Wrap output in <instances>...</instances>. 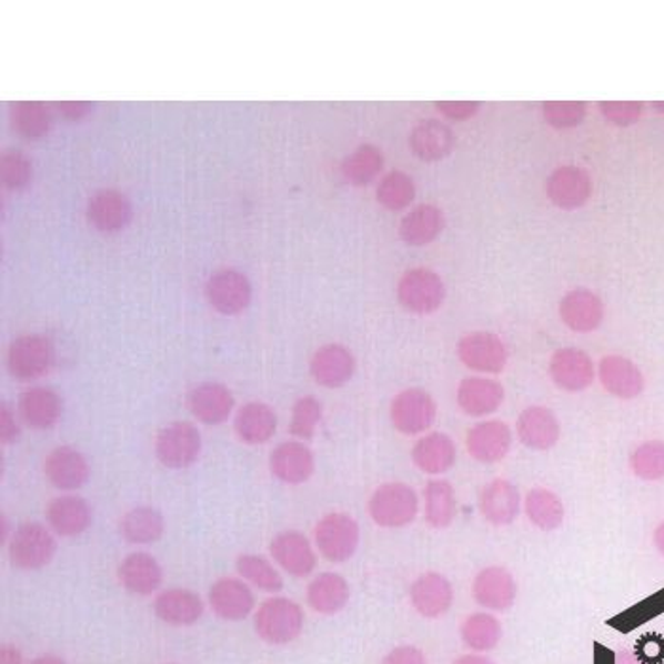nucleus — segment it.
I'll return each instance as SVG.
<instances>
[{"mask_svg":"<svg viewBox=\"0 0 664 664\" xmlns=\"http://www.w3.org/2000/svg\"><path fill=\"white\" fill-rule=\"evenodd\" d=\"M420 500L416 490L404 482H385L369 500V515L380 527L398 530L416 521Z\"/></svg>","mask_w":664,"mask_h":664,"instance_id":"nucleus-1","label":"nucleus"},{"mask_svg":"<svg viewBox=\"0 0 664 664\" xmlns=\"http://www.w3.org/2000/svg\"><path fill=\"white\" fill-rule=\"evenodd\" d=\"M254 628L266 644H291L304 628V612L293 600L274 596L259 607Z\"/></svg>","mask_w":664,"mask_h":664,"instance_id":"nucleus-2","label":"nucleus"},{"mask_svg":"<svg viewBox=\"0 0 664 664\" xmlns=\"http://www.w3.org/2000/svg\"><path fill=\"white\" fill-rule=\"evenodd\" d=\"M313 540L325 561L332 564H344L358 553L361 530L352 515L331 513L315 524Z\"/></svg>","mask_w":664,"mask_h":664,"instance_id":"nucleus-3","label":"nucleus"},{"mask_svg":"<svg viewBox=\"0 0 664 664\" xmlns=\"http://www.w3.org/2000/svg\"><path fill=\"white\" fill-rule=\"evenodd\" d=\"M56 363L52 340L42 334H23L8 348L7 365L13 379L31 382L47 376Z\"/></svg>","mask_w":664,"mask_h":664,"instance_id":"nucleus-4","label":"nucleus"},{"mask_svg":"<svg viewBox=\"0 0 664 664\" xmlns=\"http://www.w3.org/2000/svg\"><path fill=\"white\" fill-rule=\"evenodd\" d=\"M58 543L50 527L39 522L21 524L8 543V554L13 566L20 570H40L53 561Z\"/></svg>","mask_w":664,"mask_h":664,"instance_id":"nucleus-5","label":"nucleus"},{"mask_svg":"<svg viewBox=\"0 0 664 664\" xmlns=\"http://www.w3.org/2000/svg\"><path fill=\"white\" fill-rule=\"evenodd\" d=\"M401 306L417 315H430L443 306L446 286L441 275L430 268H412L398 283Z\"/></svg>","mask_w":664,"mask_h":664,"instance_id":"nucleus-6","label":"nucleus"},{"mask_svg":"<svg viewBox=\"0 0 664 664\" xmlns=\"http://www.w3.org/2000/svg\"><path fill=\"white\" fill-rule=\"evenodd\" d=\"M158 462L168 470H187L194 465L202 452V435L189 422H173L160 430L157 436Z\"/></svg>","mask_w":664,"mask_h":664,"instance_id":"nucleus-7","label":"nucleus"},{"mask_svg":"<svg viewBox=\"0 0 664 664\" xmlns=\"http://www.w3.org/2000/svg\"><path fill=\"white\" fill-rule=\"evenodd\" d=\"M393 427L403 435H422L435 424L436 403L431 393L420 388H409L398 393L390 406Z\"/></svg>","mask_w":664,"mask_h":664,"instance_id":"nucleus-8","label":"nucleus"},{"mask_svg":"<svg viewBox=\"0 0 664 664\" xmlns=\"http://www.w3.org/2000/svg\"><path fill=\"white\" fill-rule=\"evenodd\" d=\"M457 358L471 371L500 374L507 366V345L494 332H470L457 342Z\"/></svg>","mask_w":664,"mask_h":664,"instance_id":"nucleus-9","label":"nucleus"},{"mask_svg":"<svg viewBox=\"0 0 664 664\" xmlns=\"http://www.w3.org/2000/svg\"><path fill=\"white\" fill-rule=\"evenodd\" d=\"M549 374L559 390L580 393L596 379L593 359L580 348H561L549 361Z\"/></svg>","mask_w":664,"mask_h":664,"instance_id":"nucleus-10","label":"nucleus"},{"mask_svg":"<svg viewBox=\"0 0 664 664\" xmlns=\"http://www.w3.org/2000/svg\"><path fill=\"white\" fill-rule=\"evenodd\" d=\"M473 598L486 612H507L515 606L519 585L513 573L502 566H489L473 580Z\"/></svg>","mask_w":664,"mask_h":664,"instance_id":"nucleus-11","label":"nucleus"},{"mask_svg":"<svg viewBox=\"0 0 664 664\" xmlns=\"http://www.w3.org/2000/svg\"><path fill=\"white\" fill-rule=\"evenodd\" d=\"M205 296L222 315H238L251 304L253 286L238 270H221L209 278Z\"/></svg>","mask_w":664,"mask_h":664,"instance_id":"nucleus-12","label":"nucleus"},{"mask_svg":"<svg viewBox=\"0 0 664 664\" xmlns=\"http://www.w3.org/2000/svg\"><path fill=\"white\" fill-rule=\"evenodd\" d=\"M513 446V431L502 420H486L473 425L465 435V449L479 463L502 462Z\"/></svg>","mask_w":664,"mask_h":664,"instance_id":"nucleus-13","label":"nucleus"},{"mask_svg":"<svg viewBox=\"0 0 664 664\" xmlns=\"http://www.w3.org/2000/svg\"><path fill=\"white\" fill-rule=\"evenodd\" d=\"M270 554L275 564L293 577H308L318 566V554L306 535L296 530H286L275 535L270 543Z\"/></svg>","mask_w":664,"mask_h":664,"instance_id":"nucleus-14","label":"nucleus"},{"mask_svg":"<svg viewBox=\"0 0 664 664\" xmlns=\"http://www.w3.org/2000/svg\"><path fill=\"white\" fill-rule=\"evenodd\" d=\"M521 492L507 479H494L479 494V511L492 526H509L521 515Z\"/></svg>","mask_w":664,"mask_h":664,"instance_id":"nucleus-15","label":"nucleus"},{"mask_svg":"<svg viewBox=\"0 0 664 664\" xmlns=\"http://www.w3.org/2000/svg\"><path fill=\"white\" fill-rule=\"evenodd\" d=\"M411 604L422 617L439 618L454 604V586L443 573L425 572L411 585Z\"/></svg>","mask_w":664,"mask_h":664,"instance_id":"nucleus-16","label":"nucleus"},{"mask_svg":"<svg viewBox=\"0 0 664 664\" xmlns=\"http://www.w3.org/2000/svg\"><path fill=\"white\" fill-rule=\"evenodd\" d=\"M516 435L526 449L545 452L561 441V422L547 406H527L516 420Z\"/></svg>","mask_w":664,"mask_h":664,"instance_id":"nucleus-17","label":"nucleus"},{"mask_svg":"<svg viewBox=\"0 0 664 664\" xmlns=\"http://www.w3.org/2000/svg\"><path fill=\"white\" fill-rule=\"evenodd\" d=\"M559 315L570 331L586 334L602 325L606 310L598 294L588 289H573L562 296Z\"/></svg>","mask_w":664,"mask_h":664,"instance_id":"nucleus-18","label":"nucleus"},{"mask_svg":"<svg viewBox=\"0 0 664 664\" xmlns=\"http://www.w3.org/2000/svg\"><path fill=\"white\" fill-rule=\"evenodd\" d=\"M547 195L556 208H583L593 195V179L583 168L562 165L547 179Z\"/></svg>","mask_w":664,"mask_h":664,"instance_id":"nucleus-19","label":"nucleus"},{"mask_svg":"<svg viewBox=\"0 0 664 664\" xmlns=\"http://www.w3.org/2000/svg\"><path fill=\"white\" fill-rule=\"evenodd\" d=\"M270 471L278 481L299 486L315 473V456L310 446L300 441L278 444L270 456Z\"/></svg>","mask_w":664,"mask_h":664,"instance_id":"nucleus-20","label":"nucleus"},{"mask_svg":"<svg viewBox=\"0 0 664 664\" xmlns=\"http://www.w3.org/2000/svg\"><path fill=\"white\" fill-rule=\"evenodd\" d=\"M600 384L613 398L631 401L644 393V374L638 365L623 355H606L598 365Z\"/></svg>","mask_w":664,"mask_h":664,"instance_id":"nucleus-21","label":"nucleus"},{"mask_svg":"<svg viewBox=\"0 0 664 664\" xmlns=\"http://www.w3.org/2000/svg\"><path fill=\"white\" fill-rule=\"evenodd\" d=\"M44 475L56 489L72 492L82 489L90 479V463L79 450L58 446L44 460Z\"/></svg>","mask_w":664,"mask_h":664,"instance_id":"nucleus-22","label":"nucleus"},{"mask_svg":"<svg viewBox=\"0 0 664 664\" xmlns=\"http://www.w3.org/2000/svg\"><path fill=\"white\" fill-rule=\"evenodd\" d=\"M234 395L224 384L203 382L195 385L187 398L190 414L205 425H219L234 411Z\"/></svg>","mask_w":664,"mask_h":664,"instance_id":"nucleus-23","label":"nucleus"},{"mask_svg":"<svg viewBox=\"0 0 664 664\" xmlns=\"http://www.w3.org/2000/svg\"><path fill=\"white\" fill-rule=\"evenodd\" d=\"M310 372L318 384L329 390H336L353 379L355 358L345 345H321L310 361Z\"/></svg>","mask_w":664,"mask_h":664,"instance_id":"nucleus-24","label":"nucleus"},{"mask_svg":"<svg viewBox=\"0 0 664 664\" xmlns=\"http://www.w3.org/2000/svg\"><path fill=\"white\" fill-rule=\"evenodd\" d=\"M457 406L471 417L494 414L505 401V388L497 380L486 376L463 379L456 391Z\"/></svg>","mask_w":664,"mask_h":664,"instance_id":"nucleus-25","label":"nucleus"},{"mask_svg":"<svg viewBox=\"0 0 664 664\" xmlns=\"http://www.w3.org/2000/svg\"><path fill=\"white\" fill-rule=\"evenodd\" d=\"M209 606L224 621H243L254 610V594L245 581L222 577L209 591Z\"/></svg>","mask_w":664,"mask_h":664,"instance_id":"nucleus-26","label":"nucleus"},{"mask_svg":"<svg viewBox=\"0 0 664 664\" xmlns=\"http://www.w3.org/2000/svg\"><path fill=\"white\" fill-rule=\"evenodd\" d=\"M411 456L417 470L425 475H444L456 465V443L446 433L433 431L417 439L416 444L412 446Z\"/></svg>","mask_w":664,"mask_h":664,"instance_id":"nucleus-27","label":"nucleus"},{"mask_svg":"<svg viewBox=\"0 0 664 664\" xmlns=\"http://www.w3.org/2000/svg\"><path fill=\"white\" fill-rule=\"evenodd\" d=\"M47 521L53 534L77 537L92 524V507L80 495H61L48 503Z\"/></svg>","mask_w":664,"mask_h":664,"instance_id":"nucleus-28","label":"nucleus"},{"mask_svg":"<svg viewBox=\"0 0 664 664\" xmlns=\"http://www.w3.org/2000/svg\"><path fill=\"white\" fill-rule=\"evenodd\" d=\"M162 566L149 553H131L118 567V581L135 596H150L162 585Z\"/></svg>","mask_w":664,"mask_h":664,"instance_id":"nucleus-29","label":"nucleus"},{"mask_svg":"<svg viewBox=\"0 0 664 664\" xmlns=\"http://www.w3.org/2000/svg\"><path fill=\"white\" fill-rule=\"evenodd\" d=\"M203 610V600L189 588H168L154 600V613L165 625H194L202 618Z\"/></svg>","mask_w":664,"mask_h":664,"instance_id":"nucleus-30","label":"nucleus"},{"mask_svg":"<svg viewBox=\"0 0 664 664\" xmlns=\"http://www.w3.org/2000/svg\"><path fill=\"white\" fill-rule=\"evenodd\" d=\"M61 398L50 388H31L21 393L20 416L31 430H52L61 417Z\"/></svg>","mask_w":664,"mask_h":664,"instance_id":"nucleus-31","label":"nucleus"},{"mask_svg":"<svg viewBox=\"0 0 664 664\" xmlns=\"http://www.w3.org/2000/svg\"><path fill=\"white\" fill-rule=\"evenodd\" d=\"M411 150L424 162H439L456 147V138L449 125L439 120H424L411 131Z\"/></svg>","mask_w":664,"mask_h":664,"instance_id":"nucleus-32","label":"nucleus"},{"mask_svg":"<svg viewBox=\"0 0 664 664\" xmlns=\"http://www.w3.org/2000/svg\"><path fill=\"white\" fill-rule=\"evenodd\" d=\"M88 219L101 232H118L130 222V200L118 190H99L88 203Z\"/></svg>","mask_w":664,"mask_h":664,"instance_id":"nucleus-33","label":"nucleus"},{"mask_svg":"<svg viewBox=\"0 0 664 664\" xmlns=\"http://www.w3.org/2000/svg\"><path fill=\"white\" fill-rule=\"evenodd\" d=\"M352 591L350 583L340 573H320L312 583L308 585V604L313 612L321 615H336L342 612L350 602Z\"/></svg>","mask_w":664,"mask_h":664,"instance_id":"nucleus-34","label":"nucleus"},{"mask_svg":"<svg viewBox=\"0 0 664 664\" xmlns=\"http://www.w3.org/2000/svg\"><path fill=\"white\" fill-rule=\"evenodd\" d=\"M235 435L245 444H264L278 431V416L266 403H248L235 414Z\"/></svg>","mask_w":664,"mask_h":664,"instance_id":"nucleus-35","label":"nucleus"},{"mask_svg":"<svg viewBox=\"0 0 664 664\" xmlns=\"http://www.w3.org/2000/svg\"><path fill=\"white\" fill-rule=\"evenodd\" d=\"M444 213L436 205L424 203L412 209L409 215L404 217L399 227V235L404 243L422 248L431 241H435L444 230Z\"/></svg>","mask_w":664,"mask_h":664,"instance_id":"nucleus-36","label":"nucleus"},{"mask_svg":"<svg viewBox=\"0 0 664 664\" xmlns=\"http://www.w3.org/2000/svg\"><path fill=\"white\" fill-rule=\"evenodd\" d=\"M425 522L433 530H446L457 516L456 490L446 479H431L424 489Z\"/></svg>","mask_w":664,"mask_h":664,"instance_id":"nucleus-37","label":"nucleus"},{"mask_svg":"<svg viewBox=\"0 0 664 664\" xmlns=\"http://www.w3.org/2000/svg\"><path fill=\"white\" fill-rule=\"evenodd\" d=\"M460 636L467 650L473 653L494 652L503 638V626L500 618L489 612L471 613L463 618Z\"/></svg>","mask_w":664,"mask_h":664,"instance_id":"nucleus-38","label":"nucleus"},{"mask_svg":"<svg viewBox=\"0 0 664 664\" xmlns=\"http://www.w3.org/2000/svg\"><path fill=\"white\" fill-rule=\"evenodd\" d=\"M165 522L152 507H135L128 511L120 522L118 532L131 545H150L162 540Z\"/></svg>","mask_w":664,"mask_h":664,"instance_id":"nucleus-39","label":"nucleus"},{"mask_svg":"<svg viewBox=\"0 0 664 664\" xmlns=\"http://www.w3.org/2000/svg\"><path fill=\"white\" fill-rule=\"evenodd\" d=\"M524 513L541 532H554L564 522V503L549 489H532L524 497Z\"/></svg>","mask_w":664,"mask_h":664,"instance_id":"nucleus-40","label":"nucleus"},{"mask_svg":"<svg viewBox=\"0 0 664 664\" xmlns=\"http://www.w3.org/2000/svg\"><path fill=\"white\" fill-rule=\"evenodd\" d=\"M384 168V157L376 147L361 144L342 162V175L348 183L365 187L372 183Z\"/></svg>","mask_w":664,"mask_h":664,"instance_id":"nucleus-41","label":"nucleus"},{"mask_svg":"<svg viewBox=\"0 0 664 664\" xmlns=\"http://www.w3.org/2000/svg\"><path fill=\"white\" fill-rule=\"evenodd\" d=\"M10 120H12L13 130L26 139L44 138L52 130V112L47 104L42 103L12 104Z\"/></svg>","mask_w":664,"mask_h":664,"instance_id":"nucleus-42","label":"nucleus"},{"mask_svg":"<svg viewBox=\"0 0 664 664\" xmlns=\"http://www.w3.org/2000/svg\"><path fill=\"white\" fill-rule=\"evenodd\" d=\"M235 570L245 583L261 588L264 593H280L283 588L281 573L275 570L272 562L259 554H241L235 561Z\"/></svg>","mask_w":664,"mask_h":664,"instance_id":"nucleus-43","label":"nucleus"},{"mask_svg":"<svg viewBox=\"0 0 664 664\" xmlns=\"http://www.w3.org/2000/svg\"><path fill=\"white\" fill-rule=\"evenodd\" d=\"M416 198V184L403 171H391L380 181L376 200L390 211H403Z\"/></svg>","mask_w":664,"mask_h":664,"instance_id":"nucleus-44","label":"nucleus"},{"mask_svg":"<svg viewBox=\"0 0 664 664\" xmlns=\"http://www.w3.org/2000/svg\"><path fill=\"white\" fill-rule=\"evenodd\" d=\"M631 471L642 481L657 482L664 479V441H647L631 454Z\"/></svg>","mask_w":664,"mask_h":664,"instance_id":"nucleus-45","label":"nucleus"},{"mask_svg":"<svg viewBox=\"0 0 664 664\" xmlns=\"http://www.w3.org/2000/svg\"><path fill=\"white\" fill-rule=\"evenodd\" d=\"M321 417H323V406L318 399L312 395L300 398L293 406L291 414V424L289 431L291 435L296 436L299 441H310L318 431Z\"/></svg>","mask_w":664,"mask_h":664,"instance_id":"nucleus-46","label":"nucleus"},{"mask_svg":"<svg viewBox=\"0 0 664 664\" xmlns=\"http://www.w3.org/2000/svg\"><path fill=\"white\" fill-rule=\"evenodd\" d=\"M0 171H2V183L8 190L26 189L27 184L31 183V177H33L31 162L21 152H7L2 157Z\"/></svg>","mask_w":664,"mask_h":664,"instance_id":"nucleus-47","label":"nucleus"},{"mask_svg":"<svg viewBox=\"0 0 664 664\" xmlns=\"http://www.w3.org/2000/svg\"><path fill=\"white\" fill-rule=\"evenodd\" d=\"M543 117L556 130H572L585 120V103H545Z\"/></svg>","mask_w":664,"mask_h":664,"instance_id":"nucleus-48","label":"nucleus"},{"mask_svg":"<svg viewBox=\"0 0 664 664\" xmlns=\"http://www.w3.org/2000/svg\"><path fill=\"white\" fill-rule=\"evenodd\" d=\"M600 112L612 124L626 128V125L638 122L642 112H644V107H642V103H600Z\"/></svg>","mask_w":664,"mask_h":664,"instance_id":"nucleus-49","label":"nucleus"},{"mask_svg":"<svg viewBox=\"0 0 664 664\" xmlns=\"http://www.w3.org/2000/svg\"><path fill=\"white\" fill-rule=\"evenodd\" d=\"M382 664H427V658L416 645H399L385 655Z\"/></svg>","mask_w":664,"mask_h":664,"instance_id":"nucleus-50","label":"nucleus"},{"mask_svg":"<svg viewBox=\"0 0 664 664\" xmlns=\"http://www.w3.org/2000/svg\"><path fill=\"white\" fill-rule=\"evenodd\" d=\"M436 111L441 112L443 117L456 122L470 120L475 117L476 112L481 111L479 103H436Z\"/></svg>","mask_w":664,"mask_h":664,"instance_id":"nucleus-51","label":"nucleus"},{"mask_svg":"<svg viewBox=\"0 0 664 664\" xmlns=\"http://www.w3.org/2000/svg\"><path fill=\"white\" fill-rule=\"evenodd\" d=\"M21 430L18 420L13 416V412L10 411L8 404H2L0 409V439L2 443L12 444L20 439Z\"/></svg>","mask_w":664,"mask_h":664,"instance_id":"nucleus-52","label":"nucleus"},{"mask_svg":"<svg viewBox=\"0 0 664 664\" xmlns=\"http://www.w3.org/2000/svg\"><path fill=\"white\" fill-rule=\"evenodd\" d=\"M59 112L69 120H80L90 112V104L88 103H61L59 104Z\"/></svg>","mask_w":664,"mask_h":664,"instance_id":"nucleus-53","label":"nucleus"},{"mask_svg":"<svg viewBox=\"0 0 664 664\" xmlns=\"http://www.w3.org/2000/svg\"><path fill=\"white\" fill-rule=\"evenodd\" d=\"M0 664H23V655L13 645H2V650H0Z\"/></svg>","mask_w":664,"mask_h":664,"instance_id":"nucleus-54","label":"nucleus"},{"mask_svg":"<svg viewBox=\"0 0 664 664\" xmlns=\"http://www.w3.org/2000/svg\"><path fill=\"white\" fill-rule=\"evenodd\" d=\"M452 664H495L492 658L486 657V655H482V653H467V655H462V657H457L456 661Z\"/></svg>","mask_w":664,"mask_h":664,"instance_id":"nucleus-55","label":"nucleus"},{"mask_svg":"<svg viewBox=\"0 0 664 664\" xmlns=\"http://www.w3.org/2000/svg\"><path fill=\"white\" fill-rule=\"evenodd\" d=\"M653 543H655L658 553L664 556V521L655 527V532H653Z\"/></svg>","mask_w":664,"mask_h":664,"instance_id":"nucleus-56","label":"nucleus"},{"mask_svg":"<svg viewBox=\"0 0 664 664\" xmlns=\"http://www.w3.org/2000/svg\"><path fill=\"white\" fill-rule=\"evenodd\" d=\"M29 664H67L63 658L58 655H40V657L33 658Z\"/></svg>","mask_w":664,"mask_h":664,"instance_id":"nucleus-57","label":"nucleus"},{"mask_svg":"<svg viewBox=\"0 0 664 664\" xmlns=\"http://www.w3.org/2000/svg\"><path fill=\"white\" fill-rule=\"evenodd\" d=\"M617 664H638V663H636V661H634V658H632L631 655H626V653H623V655H618Z\"/></svg>","mask_w":664,"mask_h":664,"instance_id":"nucleus-58","label":"nucleus"},{"mask_svg":"<svg viewBox=\"0 0 664 664\" xmlns=\"http://www.w3.org/2000/svg\"><path fill=\"white\" fill-rule=\"evenodd\" d=\"M8 519L7 515H2V541H7L8 534H10V532H8Z\"/></svg>","mask_w":664,"mask_h":664,"instance_id":"nucleus-59","label":"nucleus"},{"mask_svg":"<svg viewBox=\"0 0 664 664\" xmlns=\"http://www.w3.org/2000/svg\"><path fill=\"white\" fill-rule=\"evenodd\" d=\"M655 109H657L658 112H664V103L655 104Z\"/></svg>","mask_w":664,"mask_h":664,"instance_id":"nucleus-60","label":"nucleus"}]
</instances>
